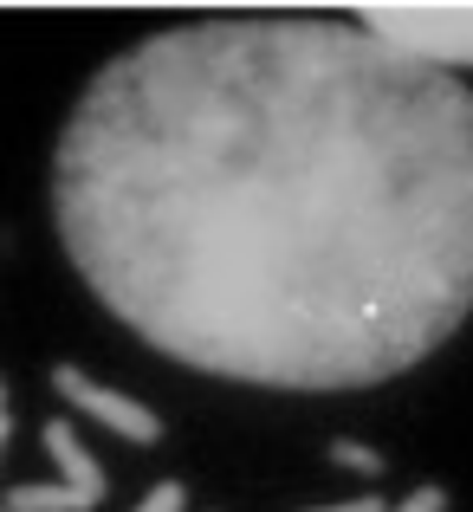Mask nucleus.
Segmentation results:
<instances>
[{
  "instance_id": "1",
  "label": "nucleus",
  "mask_w": 473,
  "mask_h": 512,
  "mask_svg": "<svg viewBox=\"0 0 473 512\" xmlns=\"http://www.w3.org/2000/svg\"><path fill=\"white\" fill-rule=\"evenodd\" d=\"M52 227L182 370L376 389L473 318V91L350 13L175 20L85 78Z\"/></svg>"
},
{
  "instance_id": "2",
  "label": "nucleus",
  "mask_w": 473,
  "mask_h": 512,
  "mask_svg": "<svg viewBox=\"0 0 473 512\" xmlns=\"http://www.w3.org/2000/svg\"><path fill=\"white\" fill-rule=\"evenodd\" d=\"M350 20L448 78L473 72V0H370Z\"/></svg>"
},
{
  "instance_id": "3",
  "label": "nucleus",
  "mask_w": 473,
  "mask_h": 512,
  "mask_svg": "<svg viewBox=\"0 0 473 512\" xmlns=\"http://www.w3.org/2000/svg\"><path fill=\"white\" fill-rule=\"evenodd\" d=\"M52 389H59L65 409H78V415H91V422H104L111 435L137 441V448H156V441H162V415L150 409V402L124 396V389L91 383V376L78 370V363H59V370H52Z\"/></svg>"
},
{
  "instance_id": "4",
  "label": "nucleus",
  "mask_w": 473,
  "mask_h": 512,
  "mask_svg": "<svg viewBox=\"0 0 473 512\" xmlns=\"http://www.w3.org/2000/svg\"><path fill=\"white\" fill-rule=\"evenodd\" d=\"M39 441H46V454L59 461V480H65V487H72V493H78V500H85L91 512L111 500V474H104V467L91 461V448L78 441V428L65 422V415H52V422L39 428Z\"/></svg>"
},
{
  "instance_id": "5",
  "label": "nucleus",
  "mask_w": 473,
  "mask_h": 512,
  "mask_svg": "<svg viewBox=\"0 0 473 512\" xmlns=\"http://www.w3.org/2000/svg\"><path fill=\"white\" fill-rule=\"evenodd\" d=\"M324 454H331L337 467H350V474H363V480H383V467H389L376 448H363V441H350V435H331V441H324Z\"/></svg>"
},
{
  "instance_id": "6",
  "label": "nucleus",
  "mask_w": 473,
  "mask_h": 512,
  "mask_svg": "<svg viewBox=\"0 0 473 512\" xmlns=\"http://www.w3.org/2000/svg\"><path fill=\"white\" fill-rule=\"evenodd\" d=\"M137 512H188V487L182 480H156V487L137 500Z\"/></svg>"
},
{
  "instance_id": "7",
  "label": "nucleus",
  "mask_w": 473,
  "mask_h": 512,
  "mask_svg": "<svg viewBox=\"0 0 473 512\" xmlns=\"http://www.w3.org/2000/svg\"><path fill=\"white\" fill-rule=\"evenodd\" d=\"M389 512H448V487H441V480H422V487H415L409 500L389 506Z\"/></svg>"
},
{
  "instance_id": "8",
  "label": "nucleus",
  "mask_w": 473,
  "mask_h": 512,
  "mask_svg": "<svg viewBox=\"0 0 473 512\" xmlns=\"http://www.w3.org/2000/svg\"><path fill=\"white\" fill-rule=\"evenodd\" d=\"M318 512H389L376 493H363V500H344V506H318Z\"/></svg>"
},
{
  "instance_id": "9",
  "label": "nucleus",
  "mask_w": 473,
  "mask_h": 512,
  "mask_svg": "<svg viewBox=\"0 0 473 512\" xmlns=\"http://www.w3.org/2000/svg\"><path fill=\"white\" fill-rule=\"evenodd\" d=\"M7 441H13V409L0 415V454H7Z\"/></svg>"
},
{
  "instance_id": "10",
  "label": "nucleus",
  "mask_w": 473,
  "mask_h": 512,
  "mask_svg": "<svg viewBox=\"0 0 473 512\" xmlns=\"http://www.w3.org/2000/svg\"><path fill=\"white\" fill-rule=\"evenodd\" d=\"M0 415H7V376H0Z\"/></svg>"
},
{
  "instance_id": "11",
  "label": "nucleus",
  "mask_w": 473,
  "mask_h": 512,
  "mask_svg": "<svg viewBox=\"0 0 473 512\" xmlns=\"http://www.w3.org/2000/svg\"><path fill=\"white\" fill-rule=\"evenodd\" d=\"M0 512H7V506H0Z\"/></svg>"
}]
</instances>
